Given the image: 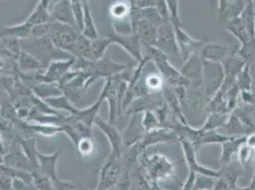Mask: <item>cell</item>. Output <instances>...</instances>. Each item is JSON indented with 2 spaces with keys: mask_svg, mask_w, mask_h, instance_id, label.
<instances>
[{
  "mask_svg": "<svg viewBox=\"0 0 255 190\" xmlns=\"http://www.w3.org/2000/svg\"><path fill=\"white\" fill-rule=\"evenodd\" d=\"M59 1H60V0H53V5H52V8H53V5H55V4H56L57 2H59ZM52 8H51V9H52Z\"/></svg>",
  "mask_w": 255,
  "mask_h": 190,
  "instance_id": "53",
  "label": "cell"
},
{
  "mask_svg": "<svg viewBox=\"0 0 255 190\" xmlns=\"http://www.w3.org/2000/svg\"><path fill=\"white\" fill-rule=\"evenodd\" d=\"M154 7L159 11L161 16L164 18L165 21H170V12L167 5V0H155Z\"/></svg>",
  "mask_w": 255,
  "mask_h": 190,
  "instance_id": "49",
  "label": "cell"
},
{
  "mask_svg": "<svg viewBox=\"0 0 255 190\" xmlns=\"http://www.w3.org/2000/svg\"><path fill=\"white\" fill-rule=\"evenodd\" d=\"M62 152H63V148H59L57 151L53 152L52 154H44L39 151L37 152V161H38V166L41 171V174L48 177V179L52 180L53 183L58 181L55 173L56 164Z\"/></svg>",
  "mask_w": 255,
  "mask_h": 190,
  "instance_id": "16",
  "label": "cell"
},
{
  "mask_svg": "<svg viewBox=\"0 0 255 190\" xmlns=\"http://www.w3.org/2000/svg\"><path fill=\"white\" fill-rule=\"evenodd\" d=\"M140 17H141V19H144L146 21L151 23L152 25H154L157 28H159L164 22H166L161 16L159 11L156 10L155 7L140 9Z\"/></svg>",
  "mask_w": 255,
  "mask_h": 190,
  "instance_id": "42",
  "label": "cell"
},
{
  "mask_svg": "<svg viewBox=\"0 0 255 190\" xmlns=\"http://www.w3.org/2000/svg\"><path fill=\"white\" fill-rule=\"evenodd\" d=\"M236 53L246 63H254L255 61V38L240 45V49H238Z\"/></svg>",
  "mask_w": 255,
  "mask_h": 190,
  "instance_id": "43",
  "label": "cell"
},
{
  "mask_svg": "<svg viewBox=\"0 0 255 190\" xmlns=\"http://www.w3.org/2000/svg\"><path fill=\"white\" fill-rule=\"evenodd\" d=\"M129 3H130V5L131 6H133V4H134V0H128Z\"/></svg>",
  "mask_w": 255,
  "mask_h": 190,
  "instance_id": "54",
  "label": "cell"
},
{
  "mask_svg": "<svg viewBox=\"0 0 255 190\" xmlns=\"http://www.w3.org/2000/svg\"><path fill=\"white\" fill-rule=\"evenodd\" d=\"M240 97L246 104V106H252V107L255 106V95L253 91L240 92Z\"/></svg>",
  "mask_w": 255,
  "mask_h": 190,
  "instance_id": "50",
  "label": "cell"
},
{
  "mask_svg": "<svg viewBox=\"0 0 255 190\" xmlns=\"http://www.w3.org/2000/svg\"><path fill=\"white\" fill-rule=\"evenodd\" d=\"M89 1H90V0H82V2H83V4H84V5L88 4V3H89Z\"/></svg>",
  "mask_w": 255,
  "mask_h": 190,
  "instance_id": "55",
  "label": "cell"
},
{
  "mask_svg": "<svg viewBox=\"0 0 255 190\" xmlns=\"http://www.w3.org/2000/svg\"><path fill=\"white\" fill-rule=\"evenodd\" d=\"M133 6L137 7L139 9L154 7L155 6V0H134Z\"/></svg>",
  "mask_w": 255,
  "mask_h": 190,
  "instance_id": "51",
  "label": "cell"
},
{
  "mask_svg": "<svg viewBox=\"0 0 255 190\" xmlns=\"http://www.w3.org/2000/svg\"><path fill=\"white\" fill-rule=\"evenodd\" d=\"M235 137H237V136H229V135H226L223 133H219L217 131V129L206 131L203 133L202 136L200 138V140L196 146V150L200 147L206 146V145H213V144L222 145L225 142L230 141Z\"/></svg>",
  "mask_w": 255,
  "mask_h": 190,
  "instance_id": "32",
  "label": "cell"
},
{
  "mask_svg": "<svg viewBox=\"0 0 255 190\" xmlns=\"http://www.w3.org/2000/svg\"><path fill=\"white\" fill-rule=\"evenodd\" d=\"M29 126L31 127L33 133H37L46 137H53L57 133L62 132L61 126L54 125V124H43V123H36V122H29Z\"/></svg>",
  "mask_w": 255,
  "mask_h": 190,
  "instance_id": "36",
  "label": "cell"
},
{
  "mask_svg": "<svg viewBox=\"0 0 255 190\" xmlns=\"http://www.w3.org/2000/svg\"><path fill=\"white\" fill-rule=\"evenodd\" d=\"M226 30L235 37V39L240 43V45H243L245 43L249 42L251 39H254L251 37L248 32L241 15L228 20Z\"/></svg>",
  "mask_w": 255,
  "mask_h": 190,
  "instance_id": "21",
  "label": "cell"
},
{
  "mask_svg": "<svg viewBox=\"0 0 255 190\" xmlns=\"http://www.w3.org/2000/svg\"><path fill=\"white\" fill-rule=\"evenodd\" d=\"M48 106H51L53 109L65 110L70 113V115H74L78 110L76 106L70 101V99L66 95H60L57 97H53L44 100Z\"/></svg>",
  "mask_w": 255,
  "mask_h": 190,
  "instance_id": "30",
  "label": "cell"
},
{
  "mask_svg": "<svg viewBox=\"0 0 255 190\" xmlns=\"http://www.w3.org/2000/svg\"><path fill=\"white\" fill-rule=\"evenodd\" d=\"M133 32L138 35L143 48L155 46L158 36V28L151 23L144 19H140L137 22Z\"/></svg>",
  "mask_w": 255,
  "mask_h": 190,
  "instance_id": "19",
  "label": "cell"
},
{
  "mask_svg": "<svg viewBox=\"0 0 255 190\" xmlns=\"http://www.w3.org/2000/svg\"><path fill=\"white\" fill-rule=\"evenodd\" d=\"M226 130V135L229 136H246L245 129L240 119L235 112L230 113L226 124L221 127Z\"/></svg>",
  "mask_w": 255,
  "mask_h": 190,
  "instance_id": "35",
  "label": "cell"
},
{
  "mask_svg": "<svg viewBox=\"0 0 255 190\" xmlns=\"http://www.w3.org/2000/svg\"><path fill=\"white\" fill-rule=\"evenodd\" d=\"M75 59V56H71L53 60L47 66L44 72L32 73V78L35 79L37 83H58L65 74L73 70Z\"/></svg>",
  "mask_w": 255,
  "mask_h": 190,
  "instance_id": "4",
  "label": "cell"
},
{
  "mask_svg": "<svg viewBox=\"0 0 255 190\" xmlns=\"http://www.w3.org/2000/svg\"><path fill=\"white\" fill-rule=\"evenodd\" d=\"M117 85L118 75L115 77L107 78L105 84L101 91L100 95L108 102L109 106V122L111 124H116L117 117H119V105L117 96Z\"/></svg>",
  "mask_w": 255,
  "mask_h": 190,
  "instance_id": "10",
  "label": "cell"
},
{
  "mask_svg": "<svg viewBox=\"0 0 255 190\" xmlns=\"http://www.w3.org/2000/svg\"><path fill=\"white\" fill-rule=\"evenodd\" d=\"M143 80L149 94H159L163 92L165 80L159 73L147 74Z\"/></svg>",
  "mask_w": 255,
  "mask_h": 190,
  "instance_id": "37",
  "label": "cell"
},
{
  "mask_svg": "<svg viewBox=\"0 0 255 190\" xmlns=\"http://www.w3.org/2000/svg\"><path fill=\"white\" fill-rule=\"evenodd\" d=\"M180 72L183 76L191 82V86L202 87L204 67L203 59L198 53L192 54L186 61H184Z\"/></svg>",
  "mask_w": 255,
  "mask_h": 190,
  "instance_id": "12",
  "label": "cell"
},
{
  "mask_svg": "<svg viewBox=\"0 0 255 190\" xmlns=\"http://www.w3.org/2000/svg\"><path fill=\"white\" fill-rule=\"evenodd\" d=\"M251 67L252 64L247 63L244 67V69L241 71V73L237 77V85L240 89L241 92H250L253 91V84H254V80H253V76L251 74Z\"/></svg>",
  "mask_w": 255,
  "mask_h": 190,
  "instance_id": "40",
  "label": "cell"
},
{
  "mask_svg": "<svg viewBox=\"0 0 255 190\" xmlns=\"http://www.w3.org/2000/svg\"><path fill=\"white\" fill-rule=\"evenodd\" d=\"M167 5L170 12V21L174 25H182L179 14V0H167Z\"/></svg>",
  "mask_w": 255,
  "mask_h": 190,
  "instance_id": "46",
  "label": "cell"
},
{
  "mask_svg": "<svg viewBox=\"0 0 255 190\" xmlns=\"http://www.w3.org/2000/svg\"><path fill=\"white\" fill-rule=\"evenodd\" d=\"M245 26L252 38H255V10L253 1L247 2L244 11L241 13Z\"/></svg>",
  "mask_w": 255,
  "mask_h": 190,
  "instance_id": "38",
  "label": "cell"
},
{
  "mask_svg": "<svg viewBox=\"0 0 255 190\" xmlns=\"http://www.w3.org/2000/svg\"><path fill=\"white\" fill-rule=\"evenodd\" d=\"M247 136H237L230 141H227L221 145L222 153H221V161L224 163H229L234 154H237L238 150L242 145L246 143Z\"/></svg>",
  "mask_w": 255,
  "mask_h": 190,
  "instance_id": "29",
  "label": "cell"
},
{
  "mask_svg": "<svg viewBox=\"0 0 255 190\" xmlns=\"http://www.w3.org/2000/svg\"><path fill=\"white\" fill-rule=\"evenodd\" d=\"M248 108H249V106H247L244 110H242V109H240L238 107L234 110V112L238 115L241 123H242V125H243V127H244L245 135L246 136H248V135L255 132V121L251 117V113H250V111H248Z\"/></svg>",
  "mask_w": 255,
  "mask_h": 190,
  "instance_id": "41",
  "label": "cell"
},
{
  "mask_svg": "<svg viewBox=\"0 0 255 190\" xmlns=\"http://www.w3.org/2000/svg\"><path fill=\"white\" fill-rule=\"evenodd\" d=\"M142 124H143V127L145 128L146 132L162 127L159 118L153 110H147L143 113Z\"/></svg>",
  "mask_w": 255,
  "mask_h": 190,
  "instance_id": "45",
  "label": "cell"
},
{
  "mask_svg": "<svg viewBox=\"0 0 255 190\" xmlns=\"http://www.w3.org/2000/svg\"><path fill=\"white\" fill-rule=\"evenodd\" d=\"M174 30L177 44L180 49L182 59L184 61H186L192 54H196L198 52L200 53L203 46L206 44L205 39H196L192 37L189 32L183 29L182 25L174 26Z\"/></svg>",
  "mask_w": 255,
  "mask_h": 190,
  "instance_id": "9",
  "label": "cell"
},
{
  "mask_svg": "<svg viewBox=\"0 0 255 190\" xmlns=\"http://www.w3.org/2000/svg\"><path fill=\"white\" fill-rule=\"evenodd\" d=\"M128 69L127 64L117 63L110 54H106L99 60H96L93 67L91 76L86 84V90L99 79H105L115 77L122 74Z\"/></svg>",
  "mask_w": 255,
  "mask_h": 190,
  "instance_id": "5",
  "label": "cell"
},
{
  "mask_svg": "<svg viewBox=\"0 0 255 190\" xmlns=\"http://www.w3.org/2000/svg\"><path fill=\"white\" fill-rule=\"evenodd\" d=\"M144 162L153 179L163 178L167 175H170L173 168V164L170 160L159 153L146 154L144 156Z\"/></svg>",
  "mask_w": 255,
  "mask_h": 190,
  "instance_id": "11",
  "label": "cell"
},
{
  "mask_svg": "<svg viewBox=\"0 0 255 190\" xmlns=\"http://www.w3.org/2000/svg\"><path fill=\"white\" fill-rule=\"evenodd\" d=\"M119 160L120 159L116 158L111 155L107 159L106 163L101 170L100 188L108 189L110 187H113L117 183L120 174Z\"/></svg>",
  "mask_w": 255,
  "mask_h": 190,
  "instance_id": "17",
  "label": "cell"
},
{
  "mask_svg": "<svg viewBox=\"0 0 255 190\" xmlns=\"http://www.w3.org/2000/svg\"><path fill=\"white\" fill-rule=\"evenodd\" d=\"M53 19H52L50 11L48 9H46L39 2H37L33 11L31 12V14L27 17V19L25 21L28 22L32 26H36V25H40V24L49 23Z\"/></svg>",
  "mask_w": 255,
  "mask_h": 190,
  "instance_id": "31",
  "label": "cell"
},
{
  "mask_svg": "<svg viewBox=\"0 0 255 190\" xmlns=\"http://www.w3.org/2000/svg\"><path fill=\"white\" fill-rule=\"evenodd\" d=\"M154 47H156L162 53H165L169 57V59H182L180 49L176 40L174 26L171 22H164L158 28V36Z\"/></svg>",
  "mask_w": 255,
  "mask_h": 190,
  "instance_id": "6",
  "label": "cell"
},
{
  "mask_svg": "<svg viewBox=\"0 0 255 190\" xmlns=\"http://www.w3.org/2000/svg\"><path fill=\"white\" fill-rule=\"evenodd\" d=\"M175 140H178V135L173 128L161 127L146 132L143 140L139 143V146L142 150H144L161 143H167Z\"/></svg>",
  "mask_w": 255,
  "mask_h": 190,
  "instance_id": "13",
  "label": "cell"
},
{
  "mask_svg": "<svg viewBox=\"0 0 255 190\" xmlns=\"http://www.w3.org/2000/svg\"><path fill=\"white\" fill-rule=\"evenodd\" d=\"M95 125L103 131L111 145L110 155L116 158H121L122 150L124 148V142L123 136L116 127V124H111L109 121H105L102 117L98 115L95 121Z\"/></svg>",
  "mask_w": 255,
  "mask_h": 190,
  "instance_id": "8",
  "label": "cell"
},
{
  "mask_svg": "<svg viewBox=\"0 0 255 190\" xmlns=\"http://www.w3.org/2000/svg\"><path fill=\"white\" fill-rule=\"evenodd\" d=\"M254 148H250L249 146H247L246 145V143H245L244 145H242L240 148H239V150H238V152H237V159H238V161L242 164V165H244L245 163H247L251 157H252V155H253V153H254Z\"/></svg>",
  "mask_w": 255,
  "mask_h": 190,
  "instance_id": "48",
  "label": "cell"
},
{
  "mask_svg": "<svg viewBox=\"0 0 255 190\" xmlns=\"http://www.w3.org/2000/svg\"><path fill=\"white\" fill-rule=\"evenodd\" d=\"M236 52L233 53V54H231L222 63L226 76H231V77L237 78L239 74L241 73V71L244 69L246 64H247L237 54Z\"/></svg>",
  "mask_w": 255,
  "mask_h": 190,
  "instance_id": "26",
  "label": "cell"
},
{
  "mask_svg": "<svg viewBox=\"0 0 255 190\" xmlns=\"http://www.w3.org/2000/svg\"><path fill=\"white\" fill-rule=\"evenodd\" d=\"M52 21L33 26L32 30V36L35 37V38H41V37L48 36L50 30H51V23H52Z\"/></svg>",
  "mask_w": 255,
  "mask_h": 190,
  "instance_id": "47",
  "label": "cell"
},
{
  "mask_svg": "<svg viewBox=\"0 0 255 190\" xmlns=\"http://www.w3.org/2000/svg\"><path fill=\"white\" fill-rule=\"evenodd\" d=\"M140 114H133L129 118V122L128 124L123 136L124 147L126 148H131L139 144L146 134V130L142 124V117Z\"/></svg>",
  "mask_w": 255,
  "mask_h": 190,
  "instance_id": "14",
  "label": "cell"
},
{
  "mask_svg": "<svg viewBox=\"0 0 255 190\" xmlns=\"http://www.w3.org/2000/svg\"><path fill=\"white\" fill-rule=\"evenodd\" d=\"M203 67L202 89L207 98L210 100L222 87L226 74L222 63L203 60Z\"/></svg>",
  "mask_w": 255,
  "mask_h": 190,
  "instance_id": "3",
  "label": "cell"
},
{
  "mask_svg": "<svg viewBox=\"0 0 255 190\" xmlns=\"http://www.w3.org/2000/svg\"><path fill=\"white\" fill-rule=\"evenodd\" d=\"M235 52H231L230 48L220 44H205L199 53L203 60L223 63L224 61Z\"/></svg>",
  "mask_w": 255,
  "mask_h": 190,
  "instance_id": "18",
  "label": "cell"
},
{
  "mask_svg": "<svg viewBox=\"0 0 255 190\" xmlns=\"http://www.w3.org/2000/svg\"><path fill=\"white\" fill-rule=\"evenodd\" d=\"M32 27L28 22L24 21L16 25L3 26L1 28V37H11L19 40L27 39L32 34Z\"/></svg>",
  "mask_w": 255,
  "mask_h": 190,
  "instance_id": "22",
  "label": "cell"
},
{
  "mask_svg": "<svg viewBox=\"0 0 255 190\" xmlns=\"http://www.w3.org/2000/svg\"><path fill=\"white\" fill-rule=\"evenodd\" d=\"M75 58H83L89 61H95V56L92 48V40L87 38L82 33L79 34L75 43Z\"/></svg>",
  "mask_w": 255,
  "mask_h": 190,
  "instance_id": "28",
  "label": "cell"
},
{
  "mask_svg": "<svg viewBox=\"0 0 255 190\" xmlns=\"http://www.w3.org/2000/svg\"><path fill=\"white\" fill-rule=\"evenodd\" d=\"M229 116H230L229 113H216V112L208 113L205 123L203 124L202 127L199 128L202 133L210 130L219 129L226 124Z\"/></svg>",
  "mask_w": 255,
  "mask_h": 190,
  "instance_id": "33",
  "label": "cell"
},
{
  "mask_svg": "<svg viewBox=\"0 0 255 190\" xmlns=\"http://www.w3.org/2000/svg\"><path fill=\"white\" fill-rule=\"evenodd\" d=\"M77 152L81 156H90L96 150V143L94 136L82 137L75 146Z\"/></svg>",
  "mask_w": 255,
  "mask_h": 190,
  "instance_id": "44",
  "label": "cell"
},
{
  "mask_svg": "<svg viewBox=\"0 0 255 190\" xmlns=\"http://www.w3.org/2000/svg\"><path fill=\"white\" fill-rule=\"evenodd\" d=\"M178 142L180 144L186 161H187L188 165L191 167L192 171H198V172H201L202 174H205V175H216L217 174L214 171H212V170L206 169V168H203L197 163L196 156H195L196 148L194 147V145L191 143V141H190L187 138L179 137L178 138Z\"/></svg>",
  "mask_w": 255,
  "mask_h": 190,
  "instance_id": "20",
  "label": "cell"
},
{
  "mask_svg": "<svg viewBox=\"0 0 255 190\" xmlns=\"http://www.w3.org/2000/svg\"><path fill=\"white\" fill-rule=\"evenodd\" d=\"M22 50L34 55L46 67L53 60L64 59L62 55H70L57 49L49 36L41 38L33 37L32 40L21 42Z\"/></svg>",
  "mask_w": 255,
  "mask_h": 190,
  "instance_id": "1",
  "label": "cell"
},
{
  "mask_svg": "<svg viewBox=\"0 0 255 190\" xmlns=\"http://www.w3.org/2000/svg\"><path fill=\"white\" fill-rule=\"evenodd\" d=\"M246 145L249 146L250 148H254L255 150V132L247 136Z\"/></svg>",
  "mask_w": 255,
  "mask_h": 190,
  "instance_id": "52",
  "label": "cell"
},
{
  "mask_svg": "<svg viewBox=\"0 0 255 190\" xmlns=\"http://www.w3.org/2000/svg\"><path fill=\"white\" fill-rule=\"evenodd\" d=\"M114 44H117L125 52H127L137 63L142 61L144 58L143 55V46L139 39L138 35L135 32L123 33L116 31L114 33L109 34Z\"/></svg>",
  "mask_w": 255,
  "mask_h": 190,
  "instance_id": "7",
  "label": "cell"
},
{
  "mask_svg": "<svg viewBox=\"0 0 255 190\" xmlns=\"http://www.w3.org/2000/svg\"><path fill=\"white\" fill-rule=\"evenodd\" d=\"M31 90L33 95L42 100L63 95L61 87L57 83H35Z\"/></svg>",
  "mask_w": 255,
  "mask_h": 190,
  "instance_id": "25",
  "label": "cell"
},
{
  "mask_svg": "<svg viewBox=\"0 0 255 190\" xmlns=\"http://www.w3.org/2000/svg\"><path fill=\"white\" fill-rule=\"evenodd\" d=\"M130 3L126 0H118L113 3L109 9L110 16L117 21H123L129 18V13L131 11Z\"/></svg>",
  "mask_w": 255,
  "mask_h": 190,
  "instance_id": "27",
  "label": "cell"
},
{
  "mask_svg": "<svg viewBox=\"0 0 255 190\" xmlns=\"http://www.w3.org/2000/svg\"><path fill=\"white\" fill-rule=\"evenodd\" d=\"M114 43L109 35L100 36L97 39L92 40V48L95 60H99L106 55L107 49Z\"/></svg>",
  "mask_w": 255,
  "mask_h": 190,
  "instance_id": "39",
  "label": "cell"
},
{
  "mask_svg": "<svg viewBox=\"0 0 255 190\" xmlns=\"http://www.w3.org/2000/svg\"><path fill=\"white\" fill-rule=\"evenodd\" d=\"M103 101H105V100L100 95L93 105L85 107V108H78V110L76 111L75 114H74V116L77 118L78 120L82 121L83 123H85L86 125H88L89 127H93V126L95 125L96 117L99 115L98 112H99L100 106L102 105Z\"/></svg>",
  "mask_w": 255,
  "mask_h": 190,
  "instance_id": "24",
  "label": "cell"
},
{
  "mask_svg": "<svg viewBox=\"0 0 255 190\" xmlns=\"http://www.w3.org/2000/svg\"><path fill=\"white\" fill-rule=\"evenodd\" d=\"M80 33L78 30L70 25L53 20L48 36L57 49L75 57V43Z\"/></svg>",
  "mask_w": 255,
  "mask_h": 190,
  "instance_id": "2",
  "label": "cell"
},
{
  "mask_svg": "<svg viewBox=\"0 0 255 190\" xmlns=\"http://www.w3.org/2000/svg\"><path fill=\"white\" fill-rule=\"evenodd\" d=\"M51 16L54 21L70 25L77 30L71 0H60L51 9Z\"/></svg>",
  "mask_w": 255,
  "mask_h": 190,
  "instance_id": "15",
  "label": "cell"
},
{
  "mask_svg": "<svg viewBox=\"0 0 255 190\" xmlns=\"http://www.w3.org/2000/svg\"><path fill=\"white\" fill-rule=\"evenodd\" d=\"M84 8H85L84 24H83V30H82L81 33L87 38H89L91 40H95V39H97L98 37H100V35L98 34L96 23L94 20V16L92 14V11H91V8H90L89 4L84 5Z\"/></svg>",
  "mask_w": 255,
  "mask_h": 190,
  "instance_id": "34",
  "label": "cell"
},
{
  "mask_svg": "<svg viewBox=\"0 0 255 190\" xmlns=\"http://www.w3.org/2000/svg\"><path fill=\"white\" fill-rule=\"evenodd\" d=\"M17 64L20 71L25 73H39L45 71L47 68L34 55L23 50L17 57Z\"/></svg>",
  "mask_w": 255,
  "mask_h": 190,
  "instance_id": "23",
  "label": "cell"
}]
</instances>
